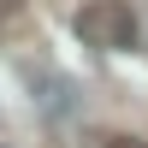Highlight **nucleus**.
<instances>
[{"label": "nucleus", "instance_id": "f257e3e1", "mask_svg": "<svg viewBox=\"0 0 148 148\" xmlns=\"http://www.w3.org/2000/svg\"><path fill=\"white\" fill-rule=\"evenodd\" d=\"M77 30L89 36V42H113V47H130V42H136V24H130V12L119 6V0L89 6V12L77 18Z\"/></svg>", "mask_w": 148, "mask_h": 148}]
</instances>
